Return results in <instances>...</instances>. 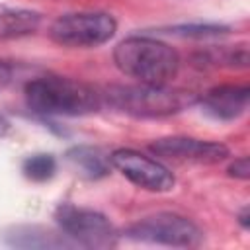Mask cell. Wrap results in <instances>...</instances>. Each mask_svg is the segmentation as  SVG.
Listing matches in <instances>:
<instances>
[{
  "mask_svg": "<svg viewBox=\"0 0 250 250\" xmlns=\"http://www.w3.org/2000/svg\"><path fill=\"white\" fill-rule=\"evenodd\" d=\"M25 104L39 115L80 117L102 109V90L66 76H39L25 84Z\"/></svg>",
  "mask_w": 250,
  "mask_h": 250,
  "instance_id": "6da1fadb",
  "label": "cell"
},
{
  "mask_svg": "<svg viewBox=\"0 0 250 250\" xmlns=\"http://www.w3.org/2000/svg\"><path fill=\"white\" fill-rule=\"evenodd\" d=\"M104 105L133 117H168L197 102V96L168 84H115L102 90Z\"/></svg>",
  "mask_w": 250,
  "mask_h": 250,
  "instance_id": "7a4b0ae2",
  "label": "cell"
},
{
  "mask_svg": "<svg viewBox=\"0 0 250 250\" xmlns=\"http://www.w3.org/2000/svg\"><path fill=\"white\" fill-rule=\"evenodd\" d=\"M113 62L125 76L145 84H168L180 70L178 51L148 35H133L117 43Z\"/></svg>",
  "mask_w": 250,
  "mask_h": 250,
  "instance_id": "3957f363",
  "label": "cell"
},
{
  "mask_svg": "<svg viewBox=\"0 0 250 250\" xmlns=\"http://www.w3.org/2000/svg\"><path fill=\"white\" fill-rule=\"evenodd\" d=\"M115 31L117 21L107 12H70L51 23L49 37L62 47L92 49L107 43Z\"/></svg>",
  "mask_w": 250,
  "mask_h": 250,
  "instance_id": "277c9868",
  "label": "cell"
},
{
  "mask_svg": "<svg viewBox=\"0 0 250 250\" xmlns=\"http://www.w3.org/2000/svg\"><path fill=\"white\" fill-rule=\"evenodd\" d=\"M59 229L76 244L86 248H111L119 242V234L111 221L94 209L61 203L55 209Z\"/></svg>",
  "mask_w": 250,
  "mask_h": 250,
  "instance_id": "5b68a950",
  "label": "cell"
},
{
  "mask_svg": "<svg viewBox=\"0 0 250 250\" xmlns=\"http://www.w3.org/2000/svg\"><path fill=\"white\" fill-rule=\"evenodd\" d=\"M125 234L139 242L164 244L178 248H193L203 240V230L188 217L162 211L143 217L127 227Z\"/></svg>",
  "mask_w": 250,
  "mask_h": 250,
  "instance_id": "8992f818",
  "label": "cell"
},
{
  "mask_svg": "<svg viewBox=\"0 0 250 250\" xmlns=\"http://www.w3.org/2000/svg\"><path fill=\"white\" fill-rule=\"evenodd\" d=\"M111 168L121 172L131 184L141 189L164 193L170 191L176 184L174 174L160 160L146 156L133 148H117L109 154Z\"/></svg>",
  "mask_w": 250,
  "mask_h": 250,
  "instance_id": "52a82bcc",
  "label": "cell"
},
{
  "mask_svg": "<svg viewBox=\"0 0 250 250\" xmlns=\"http://www.w3.org/2000/svg\"><path fill=\"white\" fill-rule=\"evenodd\" d=\"M154 156L170 158L176 162H195V164H217L229 156V148L217 141H203L193 137H162L148 145Z\"/></svg>",
  "mask_w": 250,
  "mask_h": 250,
  "instance_id": "ba28073f",
  "label": "cell"
},
{
  "mask_svg": "<svg viewBox=\"0 0 250 250\" xmlns=\"http://www.w3.org/2000/svg\"><path fill=\"white\" fill-rule=\"evenodd\" d=\"M248 98H250L248 86L221 84V86L207 90L199 98V104L209 117L217 121H232V119H238L246 111Z\"/></svg>",
  "mask_w": 250,
  "mask_h": 250,
  "instance_id": "9c48e42d",
  "label": "cell"
},
{
  "mask_svg": "<svg viewBox=\"0 0 250 250\" xmlns=\"http://www.w3.org/2000/svg\"><path fill=\"white\" fill-rule=\"evenodd\" d=\"M4 242L16 248H70L76 246L62 230H51L39 225H14L4 232Z\"/></svg>",
  "mask_w": 250,
  "mask_h": 250,
  "instance_id": "30bf717a",
  "label": "cell"
},
{
  "mask_svg": "<svg viewBox=\"0 0 250 250\" xmlns=\"http://www.w3.org/2000/svg\"><path fill=\"white\" fill-rule=\"evenodd\" d=\"M66 160L86 178L90 180H98L109 174L111 162H109V154H105L102 148L98 146H88V145H78L68 148L66 152Z\"/></svg>",
  "mask_w": 250,
  "mask_h": 250,
  "instance_id": "8fae6325",
  "label": "cell"
},
{
  "mask_svg": "<svg viewBox=\"0 0 250 250\" xmlns=\"http://www.w3.org/2000/svg\"><path fill=\"white\" fill-rule=\"evenodd\" d=\"M41 25V14L33 10L0 12V39H18L31 35Z\"/></svg>",
  "mask_w": 250,
  "mask_h": 250,
  "instance_id": "7c38bea8",
  "label": "cell"
},
{
  "mask_svg": "<svg viewBox=\"0 0 250 250\" xmlns=\"http://www.w3.org/2000/svg\"><path fill=\"white\" fill-rule=\"evenodd\" d=\"M201 64L205 66H229V68H246L248 66V47H211L199 55Z\"/></svg>",
  "mask_w": 250,
  "mask_h": 250,
  "instance_id": "4fadbf2b",
  "label": "cell"
},
{
  "mask_svg": "<svg viewBox=\"0 0 250 250\" xmlns=\"http://www.w3.org/2000/svg\"><path fill=\"white\" fill-rule=\"evenodd\" d=\"M21 172L27 180L31 182H47L55 176L57 172V160L53 154L47 152H37V154H29L23 162H21Z\"/></svg>",
  "mask_w": 250,
  "mask_h": 250,
  "instance_id": "5bb4252c",
  "label": "cell"
},
{
  "mask_svg": "<svg viewBox=\"0 0 250 250\" xmlns=\"http://www.w3.org/2000/svg\"><path fill=\"white\" fill-rule=\"evenodd\" d=\"M164 33L170 35H180V37H217L229 31V27L219 25V23H184V25H172L162 29Z\"/></svg>",
  "mask_w": 250,
  "mask_h": 250,
  "instance_id": "9a60e30c",
  "label": "cell"
},
{
  "mask_svg": "<svg viewBox=\"0 0 250 250\" xmlns=\"http://www.w3.org/2000/svg\"><path fill=\"white\" fill-rule=\"evenodd\" d=\"M229 176H232L236 180H248V176H250L248 156L234 158V162H230V166H229Z\"/></svg>",
  "mask_w": 250,
  "mask_h": 250,
  "instance_id": "2e32d148",
  "label": "cell"
},
{
  "mask_svg": "<svg viewBox=\"0 0 250 250\" xmlns=\"http://www.w3.org/2000/svg\"><path fill=\"white\" fill-rule=\"evenodd\" d=\"M12 66L8 64V62H4V61H0V90L2 88H6L10 82H12Z\"/></svg>",
  "mask_w": 250,
  "mask_h": 250,
  "instance_id": "e0dca14e",
  "label": "cell"
},
{
  "mask_svg": "<svg viewBox=\"0 0 250 250\" xmlns=\"http://www.w3.org/2000/svg\"><path fill=\"white\" fill-rule=\"evenodd\" d=\"M8 131H10V121L0 113V139H2V137H6V135H8Z\"/></svg>",
  "mask_w": 250,
  "mask_h": 250,
  "instance_id": "ac0fdd59",
  "label": "cell"
},
{
  "mask_svg": "<svg viewBox=\"0 0 250 250\" xmlns=\"http://www.w3.org/2000/svg\"><path fill=\"white\" fill-rule=\"evenodd\" d=\"M238 223L242 225V229H248V207H244L238 215Z\"/></svg>",
  "mask_w": 250,
  "mask_h": 250,
  "instance_id": "d6986e66",
  "label": "cell"
}]
</instances>
